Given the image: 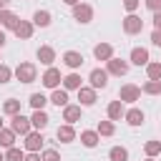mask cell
Wrapping results in <instances>:
<instances>
[{
    "instance_id": "38",
    "label": "cell",
    "mask_w": 161,
    "mask_h": 161,
    "mask_svg": "<svg viewBox=\"0 0 161 161\" xmlns=\"http://www.w3.org/2000/svg\"><path fill=\"white\" fill-rule=\"evenodd\" d=\"M151 13H161V0H143Z\"/></svg>"
},
{
    "instance_id": "14",
    "label": "cell",
    "mask_w": 161,
    "mask_h": 161,
    "mask_svg": "<svg viewBox=\"0 0 161 161\" xmlns=\"http://www.w3.org/2000/svg\"><path fill=\"white\" fill-rule=\"evenodd\" d=\"M93 55H96V60H111L113 58V45L111 43H98L96 48H93Z\"/></svg>"
},
{
    "instance_id": "7",
    "label": "cell",
    "mask_w": 161,
    "mask_h": 161,
    "mask_svg": "<svg viewBox=\"0 0 161 161\" xmlns=\"http://www.w3.org/2000/svg\"><path fill=\"white\" fill-rule=\"evenodd\" d=\"M88 80H91V88H93V91L106 88V86H108V73H106V68H93V70L88 73Z\"/></svg>"
},
{
    "instance_id": "32",
    "label": "cell",
    "mask_w": 161,
    "mask_h": 161,
    "mask_svg": "<svg viewBox=\"0 0 161 161\" xmlns=\"http://www.w3.org/2000/svg\"><path fill=\"white\" fill-rule=\"evenodd\" d=\"M3 111H5L8 116H15V113H20V101H18V98H8V101L3 103Z\"/></svg>"
},
{
    "instance_id": "1",
    "label": "cell",
    "mask_w": 161,
    "mask_h": 161,
    "mask_svg": "<svg viewBox=\"0 0 161 161\" xmlns=\"http://www.w3.org/2000/svg\"><path fill=\"white\" fill-rule=\"evenodd\" d=\"M13 75H15L20 83H33V80L38 78V68H35V63H20V65L13 70Z\"/></svg>"
},
{
    "instance_id": "24",
    "label": "cell",
    "mask_w": 161,
    "mask_h": 161,
    "mask_svg": "<svg viewBox=\"0 0 161 161\" xmlns=\"http://www.w3.org/2000/svg\"><path fill=\"white\" fill-rule=\"evenodd\" d=\"M30 23H33L35 28H48V25H50V13H48V10H35Z\"/></svg>"
},
{
    "instance_id": "41",
    "label": "cell",
    "mask_w": 161,
    "mask_h": 161,
    "mask_svg": "<svg viewBox=\"0 0 161 161\" xmlns=\"http://www.w3.org/2000/svg\"><path fill=\"white\" fill-rule=\"evenodd\" d=\"M23 161H40V153H25Z\"/></svg>"
},
{
    "instance_id": "5",
    "label": "cell",
    "mask_w": 161,
    "mask_h": 161,
    "mask_svg": "<svg viewBox=\"0 0 161 161\" xmlns=\"http://www.w3.org/2000/svg\"><path fill=\"white\" fill-rule=\"evenodd\" d=\"M143 30V20L136 15V13H128L126 18H123V33L126 35H138Z\"/></svg>"
},
{
    "instance_id": "28",
    "label": "cell",
    "mask_w": 161,
    "mask_h": 161,
    "mask_svg": "<svg viewBox=\"0 0 161 161\" xmlns=\"http://www.w3.org/2000/svg\"><path fill=\"white\" fill-rule=\"evenodd\" d=\"M96 133H98V136H113V133H116V123H113V121H98Z\"/></svg>"
},
{
    "instance_id": "43",
    "label": "cell",
    "mask_w": 161,
    "mask_h": 161,
    "mask_svg": "<svg viewBox=\"0 0 161 161\" xmlns=\"http://www.w3.org/2000/svg\"><path fill=\"white\" fill-rule=\"evenodd\" d=\"M8 5H10V0H0V10H8Z\"/></svg>"
},
{
    "instance_id": "25",
    "label": "cell",
    "mask_w": 161,
    "mask_h": 161,
    "mask_svg": "<svg viewBox=\"0 0 161 161\" xmlns=\"http://www.w3.org/2000/svg\"><path fill=\"white\" fill-rule=\"evenodd\" d=\"M98 141H101V136H98L96 131H80V143H83L86 148H96Z\"/></svg>"
},
{
    "instance_id": "26",
    "label": "cell",
    "mask_w": 161,
    "mask_h": 161,
    "mask_svg": "<svg viewBox=\"0 0 161 161\" xmlns=\"http://www.w3.org/2000/svg\"><path fill=\"white\" fill-rule=\"evenodd\" d=\"M13 146H15L13 128H0V148H13Z\"/></svg>"
},
{
    "instance_id": "15",
    "label": "cell",
    "mask_w": 161,
    "mask_h": 161,
    "mask_svg": "<svg viewBox=\"0 0 161 161\" xmlns=\"http://www.w3.org/2000/svg\"><path fill=\"white\" fill-rule=\"evenodd\" d=\"M35 55H38V60H40L43 65H48V68H50V65L55 63V50H53L50 45H40Z\"/></svg>"
},
{
    "instance_id": "34",
    "label": "cell",
    "mask_w": 161,
    "mask_h": 161,
    "mask_svg": "<svg viewBox=\"0 0 161 161\" xmlns=\"http://www.w3.org/2000/svg\"><path fill=\"white\" fill-rule=\"evenodd\" d=\"M146 75H148V80H161V63H148Z\"/></svg>"
},
{
    "instance_id": "37",
    "label": "cell",
    "mask_w": 161,
    "mask_h": 161,
    "mask_svg": "<svg viewBox=\"0 0 161 161\" xmlns=\"http://www.w3.org/2000/svg\"><path fill=\"white\" fill-rule=\"evenodd\" d=\"M138 5H141V0H123V8H126L128 13H136Z\"/></svg>"
},
{
    "instance_id": "19",
    "label": "cell",
    "mask_w": 161,
    "mask_h": 161,
    "mask_svg": "<svg viewBox=\"0 0 161 161\" xmlns=\"http://www.w3.org/2000/svg\"><path fill=\"white\" fill-rule=\"evenodd\" d=\"M123 118H126L128 126H143V121H146V116H143L141 108H128V111L123 113Z\"/></svg>"
},
{
    "instance_id": "10",
    "label": "cell",
    "mask_w": 161,
    "mask_h": 161,
    "mask_svg": "<svg viewBox=\"0 0 161 161\" xmlns=\"http://www.w3.org/2000/svg\"><path fill=\"white\" fill-rule=\"evenodd\" d=\"M63 63H65L70 70H75V68L83 65V53H78V50H65V53H63Z\"/></svg>"
},
{
    "instance_id": "46",
    "label": "cell",
    "mask_w": 161,
    "mask_h": 161,
    "mask_svg": "<svg viewBox=\"0 0 161 161\" xmlns=\"http://www.w3.org/2000/svg\"><path fill=\"white\" fill-rule=\"evenodd\" d=\"M0 128H5V126H3V116H0Z\"/></svg>"
},
{
    "instance_id": "13",
    "label": "cell",
    "mask_w": 161,
    "mask_h": 161,
    "mask_svg": "<svg viewBox=\"0 0 161 161\" xmlns=\"http://www.w3.org/2000/svg\"><path fill=\"white\" fill-rule=\"evenodd\" d=\"M33 30H35V25H33L30 20H20V23H18V28H15L13 33H15L20 40H30V38H33Z\"/></svg>"
},
{
    "instance_id": "31",
    "label": "cell",
    "mask_w": 161,
    "mask_h": 161,
    "mask_svg": "<svg viewBox=\"0 0 161 161\" xmlns=\"http://www.w3.org/2000/svg\"><path fill=\"white\" fill-rule=\"evenodd\" d=\"M141 93H148V96H158L161 93V80H146L141 86Z\"/></svg>"
},
{
    "instance_id": "29",
    "label": "cell",
    "mask_w": 161,
    "mask_h": 161,
    "mask_svg": "<svg viewBox=\"0 0 161 161\" xmlns=\"http://www.w3.org/2000/svg\"><path fill=\"white\" fill-rule=\"evenodd\" d=\"M108 158H111V161H128V148H123V146H113V148L108 151Z\"/></svg>"
},
{
    "instance_id": "44",
    "label": "cell",
    "mask_w": 161,
    "mask_h": 161,
    "mask_svg": "<svg viewBox=\"0 0 161 161\" xmlns=\"http://www.w3.org/2000/svg\"><path fill=\"white\" fill-rule=\"evenodd\" d=\"M3 45H5V33L0 30V48H3Z\"/></svg>"
},
{
    "instance_id": "6",
    "label": "cell",
    "mask_w": 161,
    "mask_h": 161,
    "mask_svg": "<svg viewBox=\"0 0 161 161\" xmlns=\"http://www.w3.org/2000/svg\"><path fill=\"white\" fill-rule=\"evenodd\" d=\"M128 65H131L128 60H121V58L113 55V58L106 63V73H108V75H126V73H128Z\"/></svg>"
},
{
    "instance_id": "27",
    "label": "cell",
    "mask_w": 161,
    "mask_h": 161,
    "mask_svg": "<svg viewBox=\"0 0 161 161\" xmlns=\"http://www.w3.org/2000/svg\"><path fill=\"white\" fill-rule=\"evenodd\" d=\"M28 103H30V108H33V111H43V108H45V103H48V98H45L43 93H30Z\"/></svg>"
},
{
    "instance_id": "8",
    "label": "cell",
    "mask_w": 161,
    "mask_h": 161,
    "mask_svg": "<svg viewBox=\"0 0 161 161\" xmlns=\"http://www.w3.org/2000/svg\"><path fill=\"white\" fill-rule=\"evenodd\" d=\"M73 20H78V23H91L93 20V8L88 5V3H78L75 8H73Z\"/></svg>"
},
{
    "instance_id": "3",
    "label": "cell",
    "mask_w": 161,
    "mask_h": 161,
    "mask_svg": "<svg viewBox=\"0 0 161 161\" xmlns=\"http://www.w3.org/2000/svg\"><path fill=\"white\" fill-rule=\"evenodd\" d=\"M138 98H141V86H136V83L121 86V91H118V101L121 103H136Z\"/></svg>"
},
{
    "instance_id": "17",
    "label": "cell",
    "mask_w": 161,
    "mask_h": 161,
    "mask_svg": "<svg viewBox=\"0 0 161 161\" xmlns=\"http://www.w3.org/2000/svg\"><path fill=\"white\" fill-rule=\"evenodd\" d=\"M60 83H63V91H78V88L83 86V78H80V75L73 70V73L63 75V80H60Z\"/></svg>"
},
{
    "instance_id": "35",
    "label": "cell",
    "mask_w": 161,
    "mask_h": 161,
    "mask_svg": "<svg viewBox=\"0 0 161 161\" xmlns=\"http://www.w3.org/2000/svg\"><path fill=\"white\" fill-rule=\"evenodd\" d=\"M10 78H13V68L5 65V63H0V86L3 83H10Z\"/></svg>"
},
{
    "instance_id": "40",
    "label": "cell",
    "mask_w": 161,
    "mask_h": 161,
    "mask_svg": "<svg viewBox=\"0 0 161 161\" xmlns=\"http://www.w3.org/2000/svg\"><path fill=\"white\" fill-rule=\"evenodd\" d=\"M153 30H161V13H153Z\"/></svg>"
},
{
    "instance_id": "23",
    "label": "cell",
    "mask_w": 161,
    "mask_h": 161,
    "mask_svg": "<svg viewBox=\"0 0 161 161\" xmlns=\"http://www.w3.org/2000/svg\"><path fill=\"white\" fill-rule=\"evenodd\" d=\"M63 121L70 123V126H73L75 121H80V106H70V103H68V106L63 108Z\"/></svg>"
},
{
    "instance_id": "33",
    "label": "cell",
    "mask_w": 161,
    "mask_h": 161,
    "mask_svg": "<svg viewBox=\"0 0 161 161\" xmlns=\"http://www.w3.org/2000/svg\"><path fill=\"white\" fill-rule=\"evenodd\" d=\"M23 158H25V151H20L18 146L5 148V161H23Z\"/></svg>"
},
{
    "instance_id": "45",
    "label": "cell",
    "mask_w": 161,
    "mask_h": 161,
    "mask_svg": "<svg viewBox=\"0 0 161 161\" xmlns=\"http://www.w3.org/2000/svg\"><path fill=\"white\" fill-rule=\"evenodd\" d=\"M0 161H5V153H0Z\"/></svg>"
},
{
    "instance_id": "36",
    "label": "cell",
    "mask_w": 161,
    "mask_h": 161,
    "mask_svg": "<svg viewBox=\"0 0 161 161\" xmlns=\"http://www.w3.org/2000/svg\"><path fill=\"white\" fill-rule=\"evenodd\" d=\"M40 161H60V153H58L55 148H43Z\"/></svg>"
},
{
    "instance_id": "20",
    "label": "cell",
    "mask_w": 161,
    "mask_h": 161,
    "mask_svg": "<svg viewBox=\"0 0 161 161\" xmlns=\"http://www.w3.org/2000/svg\"><path fill=\"white\" fill-rule=\"evenodd\" d=\"M55 136H58L60 143H70V141H75V128H73L70 123H63V126H58Z\"/></svg>"
},
{
    "instance_id": "16",
    "label": "cell",
    "mask_w": 161,
    "mask_h": 161,
    "mask_svg": "<svg viewBox=\"0 0 161 161\" xmlns=\"http://www.w3.org/2000/svg\"><path fill=\"white\" fill-rule=\"evenodd\" d=\"M128 63H133V65H148L151 60H148V50L146 48H133L131 50V58H128Z\"/></svg>"
},
{
    "instance_id": "22",
    "label": "cell",
    "mask_w": 161,
    "mask_h": 161,
    "mask_svg": "<svg viewBox=\"0 0 161 161\" xmlns=\"http://www.w3.org/2000/svg\"><path fill=\"white\" fill-rule=\"evenodd\" d=\"M48 103H53V106H58V108H65V106H68V91H63V88H55V91L50 93Z\"/></svg>"
},
{
    "instance_id": "42",
    "label": "cell",
    "mask_w": 161,
    "mask_h": 161,
    "mask_svg": "<svg viewBox=\"0 0 161 161\" xmlns=\"http://www.w3.org/2000/svg\"><path fill=\"white\" fill-rule=\"evenodd\" d=\"M63 3H65V5H70V8H75V5L80 3V0H63Z\"/></svg>"
},
{
    "instance_id": "18",
    "label": "cell",
    "mask_w": 161,
    "mask_h": 161,
    "mask_svg": "<svg viewBox=\"0 0 161 161\" xmlns=\"http://www.w3.org/2000/svg\"><path fill=\"white\" fill-rule=\"evenodd\" d=\"M106 113H108V121H121V118H123V113H126V108H123V103L116 98V101H111V103H108Z\"/></svg>"
},
{
    "instance_id": "11",
    "label": "cell",
    "mask_w": 161,
    "mask_h": 161,
    "mask_svg": "<svg viewBox=\"0 0 161 161\" xmlns=\"http://www.w3.org/2000/svg\"><path fill=\"white\" fill-rule=\"evenodd\" d=\"M48 123H50V118H48L45 111H33V116H30L33 131H43V128H48Z\"/></svg>"
},
{
    "instance_id": "30",
    "label": "cell",
    "mask_w": 161,
    "mask_h": 161,
    "mask_svg": "<svg viewBox=\"0 0 161 161\" xmlns=\"http://www.w3.org/2000/svg\"><path fill=\"white\" fill-rule=\"evenodd\" d=\"M143 151H146L148 158H156V156L161 153V141H146V143H143Z\"/></svg>"
},
{
    "instance_id": "12",
    "label": "cell",
    "mask_w": 161,
    "mask_h": 161,
    "mask_svg": "<svg viewBox=\"0 0 161 161\" xmlns=\"http://www.w3.org/2000/svg\"><path fill=\"white\" fill-rule=\"evenodd\" d=\"M18 23H20V18H18L13 10H0V25H3V28L15 30V28H18Z\"/></svg>"
},
{
    "instance_id": "39",
    "label": "cell",
    "mask_w": 161,
    "mask_h": 161,
    "mask_svg": "<svg viewBox=\"0 0 161 161\" xmlns=\"http://www.w3.org/2000/svg\"><path fill=\"white\" fill-rule=\"evenodd\" d=\"M151 43L161 48V30H153V33H151Z\"/></svg>"
},
{
    "instance_id": "47",
    "label": "cell",
    "mask_w": 161,
    "mask_h": 161,
    "mask_svg": "<svg viewBox=\"0 0 161 161\" xmlns=\"http://www.w3.org/2000/svg\"><path fill=\"white\" fill-rule=\"evenodd\" d=\"M146 161H153V158H146Z\"/></svg>"
},
{
    "instance_id": "9",
    "label": "cell",
    "mask_w": 161,
    "mask_h": 161,
    "mask_svg": "<svg viewBox=\"0 0 161 161\" xmlns=\"http://www.w3.org/2000/svg\"><path fill=\"white\" fill-rule=\"evenodd\" d=\"M40 80H43V86H45V88H50V91H55V88L60 86V80H63V75H60V70H58V68H53V65H50V68H48V70L43 73V78H40Z\"/></svg>"
},
{
    "instance_id": "2",
    "label": "cell",
    "mask_w": 161,
    "mask_h": 161,
    "mask_svg": "<svg viewBox=\"0 0 161 161\" xmlns=\"http://www.w3.org/2000/svg\"><path fill=\"white\" fill-rule=\"evenodd\" d=\"M10 128H13V133H15V136H28V133L33 131V126H30V118H25L23 113H15V116H10Z\"/></svg>"
},
{
    "instance_id": "4",
    "label": "cell",
    "mask_w": 161,
    "mask_h": 161,
    "mask_svg": "<svg viewBox=\"0 0 161 161\" xmlns=\"http://www.w3.org/2000/svg\"><path fill=\"white\" fill-rule=\"evenodd\" d=\"M25 141H23V146H25V151L28 153H40V148H43V133L40 131H30L28 136H23Z\"/></svg>"
},
{
    "instance_id": "21",
    "label": "cell",
    "mask_w": 161,
    "mask_h": 161,
    "mask_svg": "<svg viewBox=\"0 0 161 161\" xmlns=\"http://www.w3.org/2000/svg\"><path fill=\"white\" fill-rule=\"evenodd\" d=\"M78 101H80V106H93L96 103V91L91 86H80L78 88Z\"/></svg>"
}]
</instances>
